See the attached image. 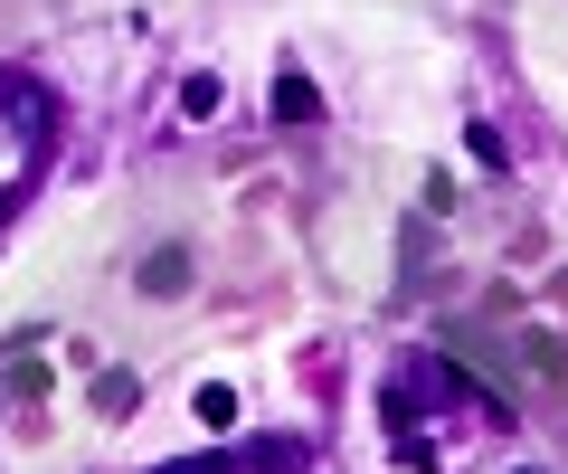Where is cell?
<instances>
[{"instance_id":"obj_1","label":"cell","mask_w":568,"mask_h":474,"mask_svg":"<svg viewBox=\"0 0 568 474\" xmlns=\"http://www.w3.org/2000/svg\"><path fill=\"white\" fill-rule=\"evenodd\" d=\"M436 351H446V361H465V371L484 380V399H493V409H511V399H521V371H511V342H493L484 323H436Z\"/></svg>"},{"instance_id":"obj_2","label":"cell","mask_w":568,"mask_h":474,"mask_svg":"<svg viewBox=\"0 0 568 474\" xmlns=\"http://www.w3.org/2000/svg\"><path fill=\"white\" fill-rule=\"evenodd\" d=\"M133 285L162 294V304H171V294H190V248H152V256L133 266Z\"/></svg>"},{"instance_id":"obj_3","label":"cell","mask_w":568,"mask_h":474,"mask_svg":"<svg viewBox=\"0 0 568 474\" xmlns=\"http://www.w3.org/2000/svg\"><path fill=\"white\" fill-rule=\"evenodd\" d=\"M265 104H275V124H313V114H323V95H313L304 67H275V95Z\"/></svg>"},{"instance_id":"obj_4","label":"cell","mask_w":568,"mask_h":474,"mask_svg":"<svg viewBox=\"0 0 568 474\" xmlns=\"http://www.w3.org/2000/svg\"><path fill=\"white\" fill-rule=\"evenodd\" d=\"M190 409H200V427H237V390H219V380H200Z\"/></svg>"},{"instance_id":"obj_5","label":"cell","mask_w":568,"mask_h":474,"mask_svg":"<svg viewBox=\"0 0 568 474\" xmlns=\"http://www.w3.org/2000/svg\"><path fill=\"white\" fill-rule=\"evenodd\" d=\"M133 399H142V390H133L123 371H104V380H95V409H104V417H133Z\"/></svg>"},{"instance_id":"obj_6","label":"cell","mask_w":568,"mask_h":474,"mask_svg":"<svg viewBox=\"0 0 568 474\" xmlns=\"http://www.w3.org/2000/svg\"><path fill=\"white\" fill-rule=\"evenodd\" d=\"M152 474H227V455H181V465H152Z\"/></svg>"}]
</instances>
